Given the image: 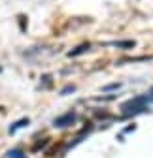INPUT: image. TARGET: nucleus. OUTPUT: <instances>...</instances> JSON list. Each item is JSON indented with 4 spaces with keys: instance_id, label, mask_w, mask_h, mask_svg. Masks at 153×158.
<instances>
[{
    "instance_id": "0eeeda50",
    "label": "nucleus",
    "mask_w": 153,
    "mask_h": 158,
    "mask_svg": "<svg viewBox=\"0 0 153 158\" xmlns=\"http://www.w3.org/2000/svg\"><path fill=\"white\" fill-rule=\"evenodd\" d=\"M70 90H74V87H66V89L63 90V94H66V92H70Z\"/></svg>"
},
{
    "instance_id": "f257e3e1",
    "label": "nucleus",
    "mask_w": 153,
    "mask_h": 158,
    "mask_svg": "<svg viewBox=\"0 0 153 158\" xmlns=\"http://www.w3.org/2000/svg\"><path fill=\"white\" fill-rule=\"evenodd\" d=\"M74 121H76V113H74V111H68V113H64V115H61V117H57L55 121H53V126H55V128H66V126H70Z\"/></svg>"
},
{
    "instance_id": "20e7f679",
    "label": "nucleus",
    "mask_w": 153,
    "mask_h": 158,
    "mask_svg": "<svg viewBox=\"0 0 153 158\" xmlns=\"http://www.w3.org/2000/svg\"><path fill=\"white\" fill-rule=\"evenodd\" d=\"M8 158H27L19 149H15V151H10V154H8Z\"/></svg>"
},
{
    "instance_id": "f03ea898",
    "label": "nucleus",
    "mask_w": 153,
    "mask_h": 158,
    "mask_svg": "<svg viewBox=\"0 0 153 158\" xmlns=\"http://www.w3.org/2000/svg\"><path fill=\"white\" fill-rule=\"evenodd\" d=\"M23 126H28V118H21V121H17V123L10 128V134H15L19 128H23Z\"/></svg>"
},
{
    "instance_id": "39448f33",
    "label": "nucleus",
    "mask_w": 153,
    "mask_h": 158,
    "mask_svg": "<svg viewBox=\"0 0 153 158\" xmlns=\"http://www.w3.org/2000/svg\"><path fill=\"white\" fill-rule=\"evenodd\" d=\"M113 45H117V47H132V45H134V42H116Z\"/></svg>"
},
{
    "instance_id": "6e6552de",
    "label": "nucleus",
    "mask_w": 153,
    "mask_h": 158,
    "mask_svg": "<svg viewBox=\"0 0 153 158\" xmlns=\"http://www.w3.org/2000/svg\"><path fill=\"white\" fill-rule=\"evenodd\" d=\"M151 94H153V90H151Z\"/></svg>"
},
{
    "instance_id": "7ed1b4c3",
    "label": "nucleus",
    "mask_w": 153,
    "mask_h": 158,
    "mask_svg": "<svg viewBox=\"0 0 153 158\" xmlns=\"http://www.w3.org/2000/svg\"><path fill=\"white\" fill-rule=\"evenodd\" d=\"M87 49H89V44H83V45H80V47L76 49V51H70V53H68V56H78V55L85 53Z\"/></svg>"
},
{
    "instance_id": "423d86ee",
    "label": "nucleus",
    "mask_w": 153,
    "mask_h": 158,
    "mask_svg": "<svg viewBox=\"0 0 153 158\" xmlns=\"http://www.w3.org/2000/svg\"><path fill=\"white\" fill-rule=\"evenodd\" d=\"M119 87V83H113V85H108V87H104L106 90H111V89H117Z\"/></svg>"
}]
</instances>
